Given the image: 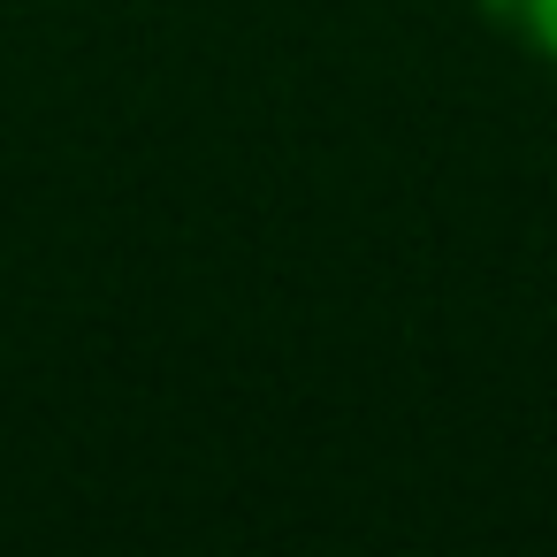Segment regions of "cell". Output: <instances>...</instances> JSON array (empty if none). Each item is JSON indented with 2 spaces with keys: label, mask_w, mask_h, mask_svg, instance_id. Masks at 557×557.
I'll use <instances>...</instances> for the list:
<instances>
[{
  "label": "cell",
  "mask_w": 557,
  "mask_h": 557,
  "mask_svg": "<svg viewBox=\"0 0 557 557\" xmlns=\"http://www.w3.org/2000/svg\"><path fill=\"white\" fill-rule=\"evenodd\" d=\"M481 16L519 47H534L542 62H557V0H481Z\"/></svg>",
  "instance_id": "cell-1"
}]
</instances>
